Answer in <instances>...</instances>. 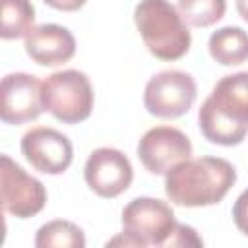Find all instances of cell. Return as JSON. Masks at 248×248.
Wrapping results in <instances>:
<instances>
[{
  "label": "cell",
  "instance_id": "cell-16",
  "mask_svg": "<svg viewBox=\"0 0 248 248\" xmlns=\"http://www.w3.org/2000/svg\"><path fill=\"white\" fill-rule=\"evenodd\" d=\"M176 8L188 25L211 27L223 19L227 12V0H178Z\"/></svg>",
  "mask_w": 248,
  "mask_h": 248
},
{
  "label": "cell",
  "instance_id": "cell-7",
  "mask_svg": "<svg viewBox=\"0 0 248 248\" xmlns=\"http://www.w3.org/2000/svg\"><path fill=\"white\" fill-rule=\"evenodd\" d=\"M0 194L2 209L16 219H29L46 205V188L41 180L27 174L10 155L0 157Z\"/></svg>",
  "mask_w": 248,
  "mask_h": 248
},
{
  "label": "cell",
  "instance_id": "cell-6",
  "mask_svg": "<svg viewBox=\"0 0 248 248\" xmlns=\"http://www.w3.org/2000/svg\"><path fill=\"white\" fill-rule=\"evenodd\" d=\"M176 227L172 207L157 198H134L122 209V231L128 232L140 248L167 246Z\"/></svg>",
  "mask_w": 248,
  "mask_h": 248
},
{
  "label": "cell",
  "instance_id": "cell-14",
  "mask_svg": "<svg viewBox=\"0 0 248 248\" xmlns=\"http://www.w3.org/2000/svg\"><path fill=\"white\" fill-rule=\"evenodd\" d=\"M2 6V25L0 37L4 41L25 39L35 27V6L31 0H0Z\"/></svg>",
  "mask_w": 248,
  "mask_h": 248
},
{
  "label": "cell",
  "instance_id": "cell-10",
  "mask_svg": "<svg viewBox=\"0 0 248 248\" xmlns=\"http://www.w3.org/2000/svg\"><path fill=\"white\" fill-rule=\"evenodd\" d=\"M19 147L25 161L43 174H62L74 161V145L68 136L48 126L27 130Z\"/></svg>",
  "mask_w": 248,
  "mask_h": 248
},
{
  "label": "cell",
  "instance_id": "cell-8",
  "mask_svg": "<svg viewBox=\"0 0 248 248\" xmlns=\"http://www.w3.org/2000/svg\"><path fill=\"white\" fill-rule=\"evenodd\" d=\"M45 110L43 81L27 72H12L0 83V118L6 124H25L37 120Z\"/></svg>",
  "mask_w": 248,
  "mask_h": 248
},
{
  "label": "cell",
  "instance_id": "cell-9",
  "mask_svg": "<svg viewBox=\"0 0 248 248\" xmlns=\"http://www.w3.org/2000/svg\"><path fill=\"white\" fill-rule=\"evenodd\" d=\"M136 151L145 170L167 174L172 167L192 157V141L174 126H155L141 136Z\"/></svg>",
  "mask_w": 248,
  "mask_h": 248
},
{
  "label": "cell",
  "instance_id": "cell-2",
  "mask_svg": "<svg viewBox=\"0 0 248 248\" xmlns=\"http://www.w3.org/2000/svg\"><path fill=\"white\" fill-rule=\"evenodd\" d=\"M234 182L236 170L227 159L190 157L165 174V194L180 207H207L223 202Z\"/></svg>",
  "mask_w": 248,
  "mask_h": 248
},
{
  "label": "cell",
  "instance_id": "cell-11",
  "mask_svg": "<svg viewBox=\"0 0 248 248\" xmlns=\"http://www.w3.org/2000/svg\"><path fill=\"white\" fill-rule=\"evenodd\" d=\"M83 178L91 192H95L99 198L110 200L130 188L134 180V169L130 159L120 149L97 147L85 161Z\"/></svg>",
  "mask_w": 248,
  "mask_h": 248
},
{
  "label": "cell",
  "instance_id": "cell-17",
  "mask_svg": "<svg viewBox=\"0 0 248 248\" xmlns=\"http://www.w3.org/2000/svg\"><path fill=\"white\" fill-rule=\"evenodd\" d=\"M167 246H203V240L198 236L196 229L176 223L170 238L167 240Z\"/></svg>",
  "mask_w": 248,
  "mask_h": 248
},
{
  "label": "cell",
  "instance_id": "cell-20",
  "mask_svg": "<svg viewBox=\"0 0 248 248\" xmlns=\"http://www.w3.org/2000/svg\"><path fill=\"white\" fill-rule=\"evenodd\" d=\"M236 12L248 23V0H236Z\"/></svg>",
  "mask_w": 248,
  "mask_h": 248
},
{
  "label": "cell",
  "instance_id": "cell-13",
  "mask_svg": "<svg viewBox=\"0 0 248 248\" xmlns=\"http://www.w3.org/2000/svg\"><path fill=\"white\" fill-rule=\"evenodd\" d=\"M207 48L221 66H240L248 60V31L236 25L219 27L209 35Z\"/></svg>",
  "mask_w": 248,
  "mask_h": 248
},
{
  "label": "cell",
  "instance_id": "cell-19",
  "mask_svg": "<svg viewBox=\"0 0 248 248\" xmlns=\"http://www.w3.org/2000/svg\"><path fill=\"white\" fill-rule=\"evenodd\" d=\"M46 6L60 10V12H78L85 6L87 0H43Z\"/></svg>",
  "mask_w": 248,
  "mask_h": 248
},
{
  "label": "cell",
  "instance_id": "cell-1",
  "mask_svg": "<svg viewBox=\"0 0 248 248\" xmlns=\"http://www.w3.org/2000/svg\"><path fill=\"white\" fill-rule=\"evenodd\" d=\"M202 136L215 145L232 147L248 134V72L223 76L198 110Z\"/></svg>",
  "mask_w": 248,
  "mask_h": 248
},
{
  "label": "cell",
  "instance_id": "cell-3",
  "mask_svg": "<svg viewBox=\"0 0 248 248\" xmlns=\"http://www.w3.org/2000/svg\"><path fill=\"white\" fill-rule=\"evenodd\" d=\"M134 23L149 54L159 60L172 62L190 50L188 23L169 0H140L134 10Z\"/></svg>",
  "mask_w": 248,
  "mask_h": 248
},
{
  "label": "cell",
  "instance_id": "cell-5",
  "mask_svg": "<svg viewBox=\"0 0 248 248\" xmlns=\"http://www.w3.org/2000/svg\"><path fill=\"white\" fill-rule=\"evenodd\" d=\"M198 85L188 72L163 70L149 78L143 89V107L151 116L174 120L184 116L196 103Z\"/></svg>",
  "mask_w": 248,
  "mask_h": 248
},
{
  "label": "cell",
  "instance_id": "cell-15",
  "mask_svg": "<svg viewBox=\"0 0 248 248\" xmlns=\"http://www.w3.org/2000/svg\"><path fill=\"white\" fill-rule=\"evenodd\" d=\"M37 248H83L85 234L83 231L66 219H54L39 227L35 234Z\"/></svg>",
  "mask_w": 248,
  "mask_h": 248
},
{
  "label": "cell",
  "instance_id": "cell-4",
  "mask_svg": "<svg viewBox=\"0 0 248 248\" xmlns=\"http://www.w3.org/2000/svg\"><path fill=\"white\" fill-rule=\"evenodd\" d=\"M43 105L56 120L64 124H79L93 112L95 93L85 72L60 70L43 81Z\"/></svg>",
  "mask_w": 248,
  "mask_h": 248
},
{
  "label": "cell",
  "instance_id": "cell-12",
  "mask_svg": "<svg viewBox=\"0 0 248 248\" xmlns=\"http://www.w3.org/2000/svg\"><path fill=\"white\" fill-rule=\"evenodd\" d=\"M25 52L39 66H62L76 54V39L72 31L58 23L35 25L25 37Z\"/></svg>",
  "mask_w": 248,
  "mask_h": 248
},
{
  "label": "cell",
  "instance_id": "cell-18",
  "mask_svg": "<svg viewBox=\"0 0 248 248\" xmlns=\"http://www.w3.org/2000/svg\"><path fill=\"white\" fill-rule=\"evenodd\" d=\"M232 221L236 225V229L248 236V188L236 198L234 205H232Z\"/></svg>",
  "mask_w": 248,
  "mask_h": 248
}]
</instances>
